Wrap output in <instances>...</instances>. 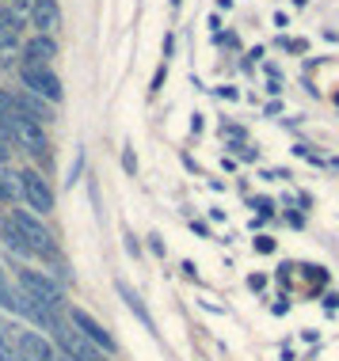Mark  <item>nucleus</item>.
Segmentation results:
<instances>
[{
  "label": "nucleus",
  "instance_id": "1",
  "mask_svg": "<svg viewBox=\"0 0 339 361\" xmlns=\"http://www.w3.org/2000/svg\"><path fill=\"white\" fill-rule=\"evenodd\" d=\"M8 221L16 224V232L23 236L27 243V251H31V259H57V240H54V232L46 228V221L38 217V213L31 209H12L8 213Z\"/></svg>",
  "mask_w": 339,
  "mask_h": 361
},
{
  "label": "nucleus",
  "instance_id": "2",
  "mask_svg": "<svg viewBox=\"0 0 339 361\" xmlns=\"http://www.w3.org/2000/svg\"><path fill=\"white\" fill-rule=\"evenodd\" d=\"M0 126H4V133L12 137L16 149H27L35 156H46V149H50V137H46V126H38L31 118H23L19 111H12L4 99H0Z\"/></svg>",
  "mask_w": 339,
  "mask_h": 361
},
{
  "label": "nucleus",
  "instance_id": "3",
  "mask_svg": "<svg viewBox=\"0 0 339 361\" xmlns=\"http://www.w3.org/2000/svg\"><path fill=\"white\" fill-rule=\"evenodd\" d=\"M19 293L31 297L42 312H61L65 308V289L61 281L42 274V270H19Z\"/></svg>",
  "mask_w": 339,
  "mask_h": 361
},
{
  "label": "nucleus",
  "instance_id": "4",
  "mask_svg": "<svg viewBox=\"0 0 339 361\" xmlns=\"http://www.w3.org/2000/svg\"><path fill=\"white\" fill-rule=\"evenodd\" d=\"M16 190H19V202L31 213H38V217H50L54 213V187L38 171H31V168L16 171Z\"/></svg>",
  "mask_w": 339,
  "mask_h": 361
},
{
  "label": "nucleus",
  "instance_id": "5",
  "mask_svg": "<svg viewBox=\"0 0 339 361\" xmlns=\"http://www.w3.org/2000/svg\"><path fill=\"white\" fill-rule=\"evenodd\" d=\"M19 80H23V92H31V95H38V99H46V103H61L65 99L61 76H57L50 65L23 61L19 65Z\"/></svg>",
  "mask_w": 339,
  "mask_h": 361
},
{
  "label": "nucleus",
  "instance_id": "6",
  "mask_svg": "<svg viewBox=\"0 0 339 361\" xmlns=\"http://www.w3.org/2000/svg\"><path fill=\"white\" fill-rule=\"evenodd\" d=\"M50 343L54 350H61V357L65 361H100V354L81 338V331H76L65 316H54V324H50Z\"/></svg>",
  "mask_w": 339,
  "mask_h": 361
},
{
  "label": "nucleus",
  "instance_id": "7",
  "mask_svg": "<svg viewBox=\"0 0 339 361\" xmlns=\"http://www.w3.org/2000/svg\"><path fill=\"white\" fill-rule=\"evenodd\" d=\"M65 319H69V324H73L76 331H81V338L95 350V354H114V350H119L114 335H111V331L103 327L95 316H88L84 308H69V312H65Z\"/></svg>",
  "mask_w": 339,
  "mask_h": 361
},
{
  "label": "nucleus",
  "instance_id": "8",
  "mask_svg": "<svg viewBox=\"0 0 339 361\" xmlns=\"http://www.w3.org/2000/svg\"><path fill=\"white\" fill-rule=\"evenodd\" d=\"M16 354L19 361H57L50 335H42L35 327H16Z\"/></svg>",
  "mask_w": 339,
  "mask_h": 361
},
{
  "label": "nucleus",
  "instance_id": "9",
  "mask_svg": "<svg viewBox=\"0 0 339 361\" xmlns=\"http://www.w3.org/2000/svg\"><path fill=\"white\" fill-rule=\"evenodd\" d=\"M0 99L12 106V111H19L23 118L38 122V126H50L54 122V103L38 99V95H31V92H0Z\"/></svg>",
  "mask_w": 339,
  "mask_h": 361
},
{
  "label": "nucleus",
  "instance_id": "10",
  "mask_svg": "<svg viewBox=\"0 0 339 361\" xmlns=\"http://www.w3.org/2000/svg\"><path fill=\"white\" fill-rule=\"evenodd\" d=\"M31 23H35V35H54L57 27H61V4H57V0H35Z\"/></svg>",
  "mask_w": 339,
  "mask_h": 361
},
{
  "label": "nucleus",
  "instance_id": "11",
  "mask_svg": "<svg viewBox=\"0 0 339 361\" xmlns=\"http://www.w3.org/2000/svg\"><path fill=\"white\" fill-rule=\"evenodd\" d=\"M57 57V38L54 35H31L23 42V61H35V65H50Z\"/></svg>",
  "mask_w": 339,
  "mask_h": 361
},
{
  "label": "nucleus",
  "instance_id": "12",
  "mask_svg": "<svg viewBox=\"0 0 339 361\" xmlns=\"http://www.w3.org/2000/svg\"><path fill=\"white\" fill-rule=\"evenodd\" d=\"M19 31H23V27L12 19V12L0 8V54H12L16 50V46H19Z\"/></svg>",
  "mask_w": 339,
  "mask_h": 361
},
{
  "label": "nucleus",
  "instance_id": "13",
  "mask_svg": "<svg viewBox=\"0 0 339 361\" xmlns=\"http://www.w3.org/2000/svg\"><path fill=\"white\" fill-rule=\"evenodd\" d=\"M0 240H4V247L8 251H16V255H23V259H31V251H27V243H23V236L16 232V224L12 221H0Z\"/></svg>",
  "mask_w": 339,
  "mask_h": 361
},
{
  "label": "nucleus",
  "instance_id": "14",
  "mask_svg": "<svg viewBox=\"0 0 339 361\" xmlns=\"http://www.w3.org/2000/svg\"><path fill=\"white\" fill-rule=\"evenodd\" d=\"M0 361H19L16 354V324L0 319Z\"/></svg>",
  "mask_w": 339,
  "mask_h": 361
},
{
  "label": "nucleus",
  "instance_id": "15",
  "mask_svg": "<svg viewBox=\"0 0 339 361\" xmlns=\"http://www.w3.org/2000/svg\"><path fill=\"white\" fill-rule=\"evenodd\" d=\"M114 289H119V293H122V300L133 308V316H138L145 327H153V319H149V312H145V305H141V297H138V293H133L130 286H126V281H114Z\"/></svg>",
  "mask_w": 339,
  "mask_h": 361
},
{
  "label": "nucleus",
  "instance_id": "16",
  "mask_svg": "<svg viewBox=\"0 0 339 361\" xmlns=\"http://www.w3.org/2000/svg\"><path fill=\"white\" fill-rule=\"evenodd\" d=\"M19 190H16V175L0 164V206H8V202H16Z\"/></svg>",
  "mask_w": 339,
  "mask_h": 361
},
{
  "label": "nucleus",
  "instance_id": "17",
  "mask_svg": "<svg viewBox=\"0 0 339 361\" xmlns=\"http://www.w3.org/2000/svg\"><path fill=\"white\" fill-rule=\"evenodd\" d=\"M16 286L8 281V274H4V267H0V308L4 312H16Z\"/></svg>",
  "mask_w": 339,
  "mask_h": 361
},
{
  "label": "nucleus",
  "instance_id": "18",
  "mask_svg": "<svg viewBox=\"0 0 339 361\" xmlns=\"http://www.w3.org/2000/svg\"><path fill=\"white\" fill-rule=\"evenodd\" d=\"M12 152H16V145H12V137L4 133V126H0V164L12 160Z\"/></svg>",
  "mask_w": 339,
  "mask_h": 361
},
{
  "label": "nucleus",
  "instance_id": "19",
  "mask_svg": "<svg viewBox=\"0 0 339 361\" xmlns=\"http://www.w3.org/2000/svg\"><path fill=\"white\" fill-rule=\"evenodd\" d=\"M256 247H259V251H275V240H267V236H259V240H256Z\"/></svg>",
  "mask_w": 339,
  "mask_h": 361
},
{
  "label": "nucleus",
  "instance_id": "20",
  "mask_svg": "<svg viewBox=\"0 0 339 361\" xmlns=\"http://www.w3.org/2000/svg\"><path fill=\"white\" fill-rule=\"evenodd\" d=\"M100 361H103V357H100Z\"/></svg>",
  "mask_w": 339,
  "mask_h": 361
}]
</instances>
